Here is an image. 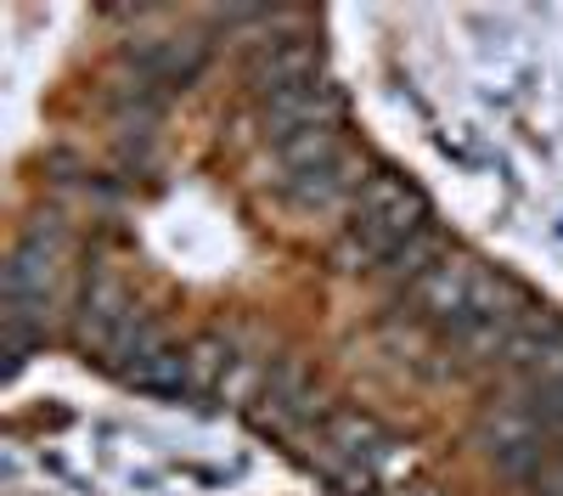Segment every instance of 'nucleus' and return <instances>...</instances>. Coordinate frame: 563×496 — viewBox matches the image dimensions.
Instances as JSON below:
<instances>
[{"mask_svg": "<svg viewBox=\"0 0 563 496\" xmlns=\"http://www.w3.org/2000/svg\"><path fill=\"white\" fill-rule=\"evenodd\" d=\"M186 373H192V395H225L231 373H238V350L225 333H203L186 344Z\"/></svg>", "mask_w": 563, "mask_h": 496, "instance_id": "1a4fd4ad", "label": "nucleus"}, {"mask_svg": "<svg viewBox=\"0 0 563 496\" xmlns=\"http://www.w3.org/2000/svg\"><path fill=\"white\" fill-rule=\"evenodd\" d=\"M63 271H68V232H63L57 214H40L29 232L12 243V260H7V305L57 316Z\"/></svg>", "mask_w": 563, "mask_h": 496, "instance_id": "f03ea898", "label": "nucleus"}, {"mask_svg": "<svg viewBox=\"0 0 563 496\" xmlns=\"http://www.w3.org/2000/svg\"><path fill=\"white\" fill-rule=\"evenodd\" d=\"M260 108V124H265V142H288V135L299 130H316V124H339L344 113V97H339V85L333 79H305V85H288V90H276V97L254 102Z\"/></svg>", "mask_w": 563, "mask_h": 496, "instance_id": "423d86ee", "label": "nucleus"}, {"mask_svg": "<svg viewBox=\"0 0 563 496\" xmlns=\"http://www.w3.org/2000/svg\"><path fill=\"white\" fill-rule=\"evenodd\" d=\"M124 389L135 395H158V400H175V395H192V373H186V344H158L153 355H141L135 367L119 373Z\"/></svg>", "mask_w": 563, "mask_h": 496, "instance_id": "6e6552de", "label": "nucleus"}, {"mask_svg": "<svg viewBox=\"0 0 563 496\" xmlns=\"http://www.w3.org/2000/svg\"><path fill=\"white\" fill-rule=\"evenodd\" d=\"M271 158H276V180H294V175H316V169L350 164V147H344L339 124H316V130H299V135H288V142H276Z\"/></svg>", "mask_w": 563, "mask_h": 496, "instance_id": "0eeeda50", "label": "nucleus"}, {"mask_svg": "<svg viewBox=\"0 0 563 496\" xmlns=\"http://www.w3.org/2000/svg\"><path fill=\"white\" fill-rule=\"evenodd\" d=\"M276 18L265 12V34L249 40V63H243V79H249V97L265 102L288 85H305V79H321V40L316 29L294 23V29H271Z\"/></svg>", "mask_w": 563, "mask_h": 496, "instance_id": "20e7f679", "label": "nucleus"}, {"mask_svg": "<svg viewBox=\"0 0 563 496\" xmlns=\"http://www.w3.org/2000/svg\"><path fill=\"white\" fill-rule=\"evenodd\" d=\"M422 225H434V203L429 192L406 180L400 169H366L361 187L350 198V225H344V243H339V260L350 271H372L378 277V265L406 249Z\"/></svg>", "mask_w": 563, "mask_h": 496, "instance_id": "f257e3e1", "label": "nucleus"}, {"mask_svg": "<svg viewBox=\"0 0 563 496\" xmlns=\"http://www.w3.org/2000/svg\"><path fill=\"white\" fill-rule=\"evenodd\" d=\"M305 445H316L310 463L333 480V485H372V480H378L384 451H389L395 440H389V429H384L378 418H366V412H327L321 429H316Z\"/></svg>", "mask_w": 563, "mask_h": 496, "instance_id": "7ed1b4c3", "label": "nucleus"}, {"mask_svg": "<svg viewBox=\"0 0 563 496\" xmlns=\"http://www.w3.org/2000/svg\"><path fill=\"white\" fill-rule=\"evenodd\" d=\"M141 316V299H135V288L119 277L113 265H97L85 277V294H79V344L90 350V355H108L113 344H119V333Z\"/></svg>", "mask_w": 563, "mask_h": 496, "instance_id": "39448f33", "label": "nucleus"}, {"mask_svg": "<svg viewBox=\"0 0 563 496\" xmlns=\"http://www.w3.org/2000/svg\"><path fill=\"white\" fill-rule=\"evenodd\" d=\"M525 491H530V496H563V445L552 451V458H547L530 480H525Z\"/></svg>", "mask_w": 563, "mask_h": 496, "instance_id": "9d476101", "label": "nucleus"}]
</instances>
